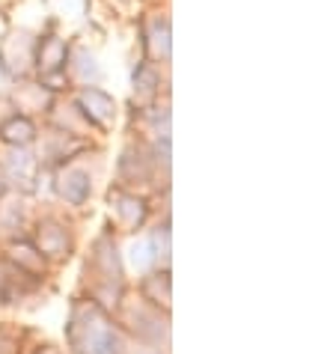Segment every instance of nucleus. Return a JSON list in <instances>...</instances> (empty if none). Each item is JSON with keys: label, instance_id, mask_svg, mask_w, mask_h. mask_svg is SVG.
<instances>
[{"label": "nucleus", "instance_id": "obj_2", "mask_svg": "<svg viewBox=\"0 0 333 354\" xmlns=\"http://www.w3.org/2000/svg\"><path fill=\"white\" fill-rule=\"evenodd\" d=\"M95 102V107H93V120H99V122H107L113 116V102L107 98L104 93H99V90H90L86 93Z\"/></svg>", "mask_w": 333, "mask_h": 354}, {"label": "nucleus", "instance_id": "obj_1", "mask_svg": "<svg viewBox=\"0 0 333 354\" xmlns=\"http://www.w3.org/2000/svg\"><path fill=\"white\" fill-rule=\"evenodd\" d=\"M39 60H48L45 68H57L60 63H66V45L60 39H45L42 51H39Z\"/></svg>", "mask_w": 333, "mask_h": 354}]
</instances>
